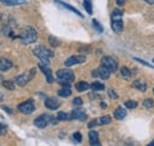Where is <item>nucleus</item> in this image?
Wrapping results in <instances>:
<instances>
[{
    "instance_id": "obj_41",
    "label": "nucleus",
    "mask_w": 154,
    "mask_h": 146,
    "mask_svg": "<svg viewBox=\"0 0 154 146\" xmlns=\"http://www.w3.org/2000/svg\"><path fill=\"white\" fill-rule=\"evenodd\" d=\"M151 145H152V146L154 145V140H153V142H151V143H149V146H151Z\"/></svg>"
},
{
    "instance_id": "obj_3",
    "label": "nucleus",
    "mask_w": 154,
    "mask_h": 146,
    "mask_svg": "<svg viewBox=\"0 0 154 146\" xmlns=\"http://www.w3.org/2000/svg\"><path fill=\"white\" fill-rule=\"evenodd\" d=\"M112 28L116 33H121L123 31V21H122V12L114 10L112 13Z\"/></svg>"
},
{
    "instance_id": "obj_30",
    "label": "nucleus",
    "mask_w": 154,
    "mask_h": 146,
    "mask_svg": "<svg viewBox=\"0 0 154 146\" xmlns=\"http://www.w3.org/2000/svg\"><path fill=\"white\" fill-rule=\"evenodd\" d=\"M93 26H94V27L96 28L97 32H100V33H102V32H103V27H102V26L100 25V22H98L97 20H95V19L93 20Z\"/></svg>"
},
{
    "instance_id": "obj_10",
    "label": "nucleus",
    "mask_w": 154,
    "mask_h": 146,
    "mask_svg": "<svg viewBox=\"0 0 154 146\" xmlns=\"http://www.w3.org/2000/svg\"><path fill=\"white\" fill-rule=\"evenodd\" d=\"M85 61V57L84 55H72L70 58H68L65 60V66L70 67V66H74V65H77V64H83Z\"/></svg>"
},
{
    "instance_id": "obj_6",
    "label": "nucleus",
    "mask_w": 154,
    "mask_h": 146,
    "mask_svg": "<svg viewBox=\"0 0 154 146\" xmlns=\"http://www.w3.org/2000/svg\"><path fill=\"white\" fill-rule=\"evenodd\" d=\"M35 74H36V69H31V70H29L27 72H25L24 74H20L18 75L17 78H16V84L17 85H19V86H25L33 77H35Z\"/></svg>"
},
{
    "instance_id": "obj_5",
    "label": "nucleus",
    "mask_w": 154,
    "mask_h": 146,
    "mask_svg": "<svg viewBox=\"0 0 154 146\" xmlns=\"http://www.w3.org/2000/svg\"><path fill=\"white\" fill-rule=\"evenodd\" d=\"M58 119L49 114H42L35 119V125L39 128H45L49 124H57Z\"/></svg>"
},
{
    "instance_id": "obj_25",
    "label": "nucleus",
    "mask_w": 154,
    "mask_h": 146,
    "mask_svg": "<svg viewBox=\"0 0 154 146\" xmlns=\"http://www.w3.org/2000/svg\"><path fill=\"white\" fill-rule=\"evenodd\" d=\"M2 85H4L5 89H7V90H10V91H13L14 87H16V84H14L13 80H6V81L2 83Z\"/></svg>"
},
{
    "instance_id": "obj_42",
    "label": "nucleus",
    "mask_w": 154,
    "mask_h": 146,
    "mask_svg": "<svg viewBox=\"0 0 154 146\" xmlns=\"http://www.w3.org/2000/svg\"><path fill=\"white\" fill-rule=\"evenodd\" d=\"M0 18H1V13H0Z\"/></svg>"
},
{
    "instance_id": "obj_21",
    "label": "nucleus",
    "mask_w": 154,
    "mask_h": 146,
    "mask_svg": "<svg viewBox=\"0 0 154 146\" xmlns=\"http://www.w3.org/2000/svg\"><path fill=\"white\" fill-rule=\"evenodd\" d=\"M89 87H90V85L88 83H85V81H79V83L76 84V90L78 92L87 91V90H89Z\"/></svg>"
},
{
    "instance_id": "obj_24",
    "label": "nucleus",
    "mask_w": 154,
    "mask_h": 146,
    "mask_svg": "<svg viewBox=\"0 0 154 146\" xmlns=\"http://www.w3.org/2000/svg\"><path fill=\"white\" fill-rule=\"evenodd\" d=\"M57 119L58 120H71L72 117H71V114H68L65 112H58Z\"/></svg>"
},
{
    "instance_id": "obj_37",
    "label": "nucleus",
    "mask_w": 154,
    "mask_h": 146,
    "mask_svg": "<svg viewBox=\"0 0 154 146\" xmlns=\"http://www.w3.org/2000/svg\"><path fill=\"white\" fill-rule=\"evenodd\" d=\"M4 132H5V126H4V125H1V124H0V134H2V133H4Z\"/></svg>"
},
{
    "instance_id": "obj_18",
    "label": "nucleus",
    "mask_w": 154,
    "mask_h": 146,
    "mask_svg": "<svg viewBox=\"0 0 154 146\" xmlns=\"http://www.w3.org/2000/svg\"><path fill=\"white\" fill-rule=\"evenodd\" d=\"M56 4H58V5H60V6H63V7H65V8H68L69 11H71V12H74L75 14H77L78 17H83V14L78 11V10H76L75 7H72V6H70L69 4H66V2H63V1H59V0H56Z\"/></svg>"
},
{
    "instance_id": "obj_22",
    "label": "nucleus",
    "mask_w": 154,
    "mask_h": 146,
    "mask_svg": "<svg viewBox=\"0 0 154 146\" xmlns=\"http://www.w3.org/2000/svg\"><path fill=\"white\" fill-rule=\"evenodd\" d=\"M58 95H60V97H69V95H71V89L69 86H63L58 91Z\"/></svg>"
},
{
    "instance_id": "obj_8",
    "label": "nucleus",
    "mask_w": 154,
    "mask_h": 146,
    "mask_svg": "<svg viewBox=\"0 0 154 146\" xmlns=\"http://www.w3.org/2000/svg\"><path fill=\"white\" fill-rule=\"evenodd\" d=\"M18 110H19L21 113H24V114L32 113L35 111V103H33V100L32 99H27L26 101L19 104L18 105Z\"/></svg>"
},
{
    "instance_id": "obj_23",
    "label": "nucleus",
    "mask_w": 154,
    "mask_h": 146,
    "mask_svg": "<svg viewBox=\"0 0 154 146\" xmlns=\"http://www.w3.org/2000/svg\"><path fill=\"white\" fill-rule=\"evenodd\" d=\"M90 89L94 90V91H103L104 90V85L100 81H94L90 84Z\"/></svg>"
},
{
    "instance_id": "obj_14",
    "label": "nucleus",
    "mask_w": 154,
    "mask_h": 146,
    "mask_svg": "<svg viewBox=\"0 0 154 146\" xmlns=\"http://www.w3.org/2000/svg\"><path fill=\"white\" fill-rule=\"evenodd\" d=\"M45 106L50 110H57L60 106V101L58 100L57 98L51 97V98H48L45 100Z\"/></svg>"
},
{
    "instance_id": "obj_38",
    "label": "nucleus",
    "mask_w": 154,
    "mask_h": 146,
    "mask_svg": "<svg viewBox=\"0 0 154 146\" xmlns=\"http://www.w3.org/2000/svg\"><path fill=\"white\" fill-rule=\"evenodd\" d=\"M2 109H4V111H6V112H8V113H12V111H11V110L8 109V107H7V106H4V107H2Z\"/></svg>"
},
{
    "instance_id": "obj_29",
    "label": "nucleus",
    "mask_w": 154,
    "mask_h": 146,
    "mask_svg": "<svg viewBox=\"0 0 154 146\" xmlns=\"http://www.w3.org/2000/svg\"><path fill=\"white\" fill-rule=\"evenodd\" d=\"M153 105H154V103L151 98H147V99L143 101V106H145L146 109H152V107H153Z\"/></svg>"
},
{
    "instance_id": "obj_16",
    "label": "nucleus",
    "mask_w": 154,
    "mask_h": 146,
    "mask_svg": "<svg viewBox=\"0 0 154 146\" xmlns=\"http://www.w3.org/2000/svg\"><path fill=\"white\" fill-rule=\"evenodd\" d=\"M89 143H90V145L93 146L101 145V143L98 140V133H97L96 131H90L89 132Z\"/></svg>"
},
{
    "instance_id": "obj_1",
    "label": "nucleus",
    "mask_w": 154,
    "mask_h": 146,
    "mask_svg": "<svg viewBox=\"0 0 154 146\" xmlns=\"http://www.w3.org/2000/svg\"><path fill=\"white\" fill-rule=\"evenodd\" d=\"M57 79L59 81V84H62L63 86H69L74 80H75V74L71 70H58L57 73Z\"/></svg>"
},
{
    "instance_id": "obj_43",
    "label": "nucleus",
    "mask_w": 154,
    "mask_h": 146,
    "mask_svg": "<svg viewBox=\"0 0 154 146\" xmlns=\"http://www.w3.org/2000/svg\"><path fill=\"white\" fill-rule=\"evenodd\" d=\"M153 92H154V89H153Z\"/></svg>"
},
{
    "instance_id": "obj_44",
    "label": "nucleus",
    "mask_w": 154,
    "mask_h": 146,
    "mask_svg": "<svg viewBox=\"0 0 154 146\" xmlns=\"http://www.w3.org/2000/svg\"><path fill=\"white\" fill-rule=\"evenodd\" d=\"M153 63H154V60H153Z\"/></svg>"
},
{
    "instance_id": "obj_36",
    "label": "nucleus",
    "mask_w": 154,
    "mask_h": 146,
    "mask_svg": "<svg viewBox=\"0 0 154 146\" xmlns=\"http://www.w3.org/2000/svg\"><path fill=\"white\" fill-rule=\"evenodd\" d=\"M125 1H126V0H116V4H117L119 6H122V5H125Z\"/></svg>"
},
{
    "instance_id": "obj_15",
    "label": "nucleus",
    "mask_w": 154,
    "mask_h": 146,
    "mask_svg": "<svg viewBox=\"0 0 154 146\" xmlns=\"http://www.w3.org/2000/svg\"><path fill=\"white\" fill-rule=\"evenodd\" d=\"M12 66H13V63L10 59H7V58H1L0 59V71L5 72V71L10 70Z\"/></svg>"
},
{
    "instance_id": "obj_39",
    "label": "nucleus",
    "mask_w": 154,
    "mask_h": 146,
    "mask_svg": "<svg viewBox=\"0 0 154 146\" xmlns=\"http://www.w3.org/2000/svg\"><path fill=\"white\" fill-rule=\"evenodd\" d=\"M147 4H149V5H154V0H145Z\"/></svg>"
},
{
    "instance_id": "obj_7",
    "label": "nucleus",
    "mask_w": 154,
    "mask_h": 146,
    "mask_svg": "<svg viewBox=\"0 0 154 146\" xmlns=\"http://www.w3.org/2000/svg\"><path fill=\"white\" fill-rule=\"evenodd\" d=\"M102 65L106 66L110 72L117 71V66H119L117 65V60H116L115 58L110 57V55H106V57L102 58Z\"/></svg>"
},
{
    "instance_id": "obj_17",
    "label": "nucleus",
    "mask_w": 154,
    "mask_h": 146,
    "mask_svg": "<svg viewBox=\"0 0 154 146\" xmlns=\"http://www.w3.org/2000/svg\"><path fill=\"white\" fill-rule=\"evenodd\" d=\"M133 86H134L136 90H139V91L141 92H145L147 90V84L142 79H136L134 83H133Z\"/></svg>"
},
{
    "instance_id": "obj_35",
    "label": "nucleus",
    "mask_w": 154,
    "mask_h": 146,
    "mask_svg": "<svg viewBox=\"0 0 154 146\" xmlns=\"http://www.w3.org/2000/svg\"><path fill=\"white\" fill-rule=\"evenodd\" d=\"M72 103H74V105H78V106H79V105H82L83 100H82L79 97H76V98L74 99V101H72Z\"/></svg>"
},
{
    "instance_id": "obj_31",
    "label": "nucleus",
    "mask_w": 154,
    "mask_h": 146,
    "mask_svg": "<svg viewBox=\"0 0 154 146\" xmlns=\"http://www.w3.org/2000/svg\"><path fill=\"white\" fill-rule=\"evenodd\" d=\"M72 137H74V140H76L77 143H81L82 142V134L79 132H75L72 134Z\"/></svg>"
},
{
    "instance_id": "obj_40",
    "label": "nucleus",
    "mask_w": 154,
    "mask_h": 146,
    "mask_svg": "<svg viewBox=\"0 0 154 146\" xmlns=\"http://www.w3.org/2000/svg\"><path fill=\"white\" fill-rule=\"evenodd\" d=\"M2 99H4V95H2V93H1V92H0V101H1V100H2Z\"/></svg>"
},
{
    "instance_id": "obj_9",
    "label": "nucleus",
    "mask_w": 154,
    "mask_h": 146,
    "mask_svg": "<svg viewBox=\"0 0 154 146\" xmlns=\"http://www.w3.org/2000/svg\"><path fill=\"white\" fill-rule=\"evenodd\" d=\"M110 71L106 67V66H103V65H101L97 70H94L93 73H91V75L93 77H100V78H102V79H108L109 77H110Z\"/></svg>"
},
{
    "instance_id": "obj_2",
    "label": "nucleus",
    "mask_w": 154,
    "mask_h": 146,
    "mask_svg": "<svg viewBox=\"0 0 154 146\" xmlns=\"http://www.w3.org/2000/svg\"><path fill=\"white\" fill-rule=\"evenodd\" d=\"M33 53H35L36 57H38L39 59H40V61H42V64H44V65H50V61L49 60H50L51 57H54V52H51L50 50H48L44 46H37V47H35Z\"/></svg>"
},
{
    "instance_id": "obj_32",
    "label": "nucleus",
    "mask_w": 154,
    "mask_h": 146,
    "mask_svg": "<svg viewBox=\"0 0 154 146\" xmlns=\"http://www.w3.org/2000/svg\"><path fill=\"white\" fill-rule=\"evenodd\" d=\"M135 60H136V61H139L140 64H142V65L147 66V67H151V69H153V66H152L151 64H148L147 61H145V60H142V59H140V58H135Z\"/></svg>"
},
{
    "instance_id": "obj_11",
    "label": "nucleus",
    "mask_w": 154,
    "mask_h": 146,
    "mask_svg": "<svg viewBox=\"0 0 154 146\" xmlns=\"http://www.w3.org/2000/svg\"><path fill=\"white\" fill-rule=\"evenodd\" d=\"M110 121H112V117L110 115H103V117H100L95 120L90 121L88 124V127L91 128L95 125H107V124H110Z\"/></svg>"
},
{
    "instance_id": "obj_20",
    "label": "nucleus",
    "mask_w": 154,
    "mask_h": 146,
    "mask_svg": "<svg viewBox=\"0 0 154 146\" xmlns=\"http://www.w3.org/2000/svg\"><path fill=\"white\" fill-rule=\"evenodd\" d=\"M126 114H127V111L123 109V107H121V106H119V107L115 110V112H114V117H115L117 120L123 119V118L126 117Z\"/></svg>"
},
{
    "instance_id": "obj_4",
    "label": "nucleus",
    "mask_w": 154,
    "mask_h": 146,
    "mask_svg": "<svg viewBox=\"0 0 154 146\" xmlns=\"http://www.w3.org/2000/svg\"><path fill=\"white\" fill-rule=\"evenodd\" d=\"M20 40H21L24 44H26V45L35 42V41L37 40V31H36L33 27H30V26L26 27V28L23 31V33L20 34Z\"/></svg>"
},
{
    "instance_id": "obj_13",
    "label": "nucleus",
    "mask_w": 154,
    "mask_h": 146,
    "mask_svg": "<svg viewBox=\"0 0 154 146\" xmlns=\"http://www.w3.org/2000/svg\"><path fill=\"white\" fill-rule=\"evenodd\" d=\"M39 69L43 71V73L45 74V77H46V80H48V83H52L54 81V75H52V71L50 70V67H49V65H44V64H39Z\"/></svg>"
},
{
    "instance_id": "obj_26",
    "label": "nucleus",
    "mask_w": 154,
    "mask_h": 146,
    "mask_svg": "<svg viewBox=\"0 0 154 146\" xmlns=\"http://www.w3.org/2000/svg\"><path fill=\"white\" fill-rule=\"evenodd\" d=\"M83 6H84L85 11L88 12V14H93V6H91V0H84V1H83Z\"/></svg>"
},
{
    "instance_id": "obj_19",
    "label": "nucleus",
    "mask_w": 154,
    "mask_h": 146,
    "mask_svg": "<svg viewBox=\"0 0 154 146\" xmlns=\"http://www.w3.org/2000/svg\"><path fill=\"white\" fill-rule=\"evenodd\" d=\"M0 2L6 6H19V5H24L26 1L25 0H0Z\"/></svg>"
},
{
    "instance_id": "obj_28",
    "label": "nucleus",
    "mask_w": 154,
    "mask_h": 146,
    "mask_svg": "<svg viewBox=\"0 0 154 146\" xmlns=\"http://www.w3.org/2000/svg\"><path fill=\"white\" fill-rule=\"evenodd\" d=\"M125 106L127 107V109H136L137 107V103L134 101V100H129V101H126V104H125Z\"/></svg>"
},
{
    "instance_id": "obj_27",
    "label": "nucleus",
    "mask_w": 154,
    "mask_h": 146,
    "mask_svg": "<svg viewBox=\"0 0 154 146\" xmlns=\"http://www.w3.org/2000/svg\"><path fill=\"white\" fill-rule=\"evenodd\" d=\"M121 75H122V78H125V79H129L131 78V75H132V71H129L127 67H122L121 69Z\"/></svg>"
},
{
    "instance_id": "obj_34",
    "label": "nucleus",
    "mask_w": 154,
    "mask_h": 146,
    "mask_svg": "<svg viewBox=\"0 0 154 146\" xmlns=\"http://www.w3.org/2000/svg\"><path fill=\"white\" fill-rule=\"evenodd\" d=\"M108 94H109V97H110L112 99H117V94L114 92V90H113V89L108 90Z\"/></svg>"
},
{
    "instance_id": "obj_33",
    "label": "nucleus",
    "mask_w": 154,
    "mask_h": 146,
    "mask_svg": "<svg viewBox=\"0 0 154 146\" xmlns=\"http://www.w3.org/2000/svg\"><path fill=\"white\" fill-rule=\"evenodd\" d=\"M49 41H50V44H51L52 46H58V45H59L58 40L57 39H55L54 36H50V38H49Z\"/></svg>"
},
{
    "instance_id": "obj_12",
    "label": "nucleus",
    "mask_w": 154,
    "mask_h": 146,
    "mask_svg": "<svg viewBox=\"0 0 154 146\" xmlns=\"http://www.w3.org/2000/svg\"><path fill=\"white\" fill-rule=\"evenodd\" d=\"M71 117H72V119H77V120L84 121L87 119V112L83 109H75L71 112Z\"/></svg>"
}]
</instances>
